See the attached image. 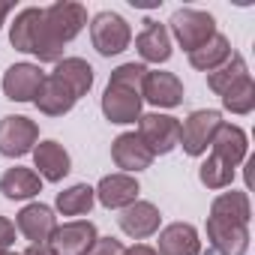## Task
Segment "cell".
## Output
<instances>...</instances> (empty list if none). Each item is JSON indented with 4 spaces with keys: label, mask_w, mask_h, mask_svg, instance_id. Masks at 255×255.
<instances>
[{
    "label": "cell",
    "mask_w": 255,
    "mask_h": 255,
    "mask_svg": "<svg viewBox=\"0 0 255 255\" xmlns=\"http://www.w3.org/2000/svg\"><path fill=\"white\" fill-rule=\"evenodd\" d=\"M9 42L18 51L36 54L42 63H57L63 60V42H57L42 21V9L39 6H27L15 15L12 27H9Z\"/></svg>",
    "instance_id": "1"
},
{
    "label": "cell",
    "mask_w": 255,
    "mask_h": 255,
    "mask_svg": "<svg viewBox=\"0 0 255 255\" xmlns=\"http://www.w3.org/2000/svg\"><path fill=\"white\" fill-rule=\"evenodd\" d=\"M141 144L153 153V156H165L180 144V120L171 114H141L138 117V132Z\"/></svg>",
    "instance_id": "2"
},
{
    "label": "cell",
    "mask_w": 255,
    "mask_h": 255,
    "mask_svg": "<svg viewBox=\"0 0 255 255\" xmlns=\"http://www.w3.org/2000/svg\"><path fill=\"white\" fill-rule=\"evenodd\" d=\"M90 39H93V48L102 57H114V54L129 48L132 30H129V24H126L123 15L105 9V12L93 15V21H90Z\"/></svg>",
    "instance_id": "3"
},
{
    "label": "cell",
    "mask_w": 255,
    "mask_h": 255,
    "mask_svg": "<svg viewBox=\"0 0 255 255\" xmlns=\"http://www.w3.org/2000/svg\"><path fill=\"white\" fill-rule=\"evenodd\" d=\"M168 24H171V33H174L177 45L186 48V51H195V48H201L207 39L216 36V21H213V15L204 12V9H189V6H186V9H177Z\"/></svg>",
    "instance_id": "4"
},
{
    "label": "cell",
    "mask_w": 255,
    "mask_h": 255,
    "mask_svg": "<svg viewBox=\"0 0 255 255\" xmlns=\"http://www.w3.org/2000/svg\"><path fill=\"white\" fill-rule=\"evenodd\" d=\"M222 123L225 120H222V114L216 108H198V111H192L180 123V147L189 156L207 153V147H210V141H213V135H216V129H219Z\"/></svg>",
    "instance_id": "5"
},
{
    "label": "cell",
    "mask_w": 255,
    "mask_h": 255,
    "mask_svg": "<svg viewBox=\"0 0 255 255\" xmlns=\"http://www.w3.org/2000/svg\"><path fill=\"white\" fill-rule=\"evenodd\" d=\"M42 21H45V30L57 39V42H69L75 39L84 24H87V9L81 3H72V0H60V3H51L48 9H42Z\"/></svg>",
    "instance_id": "6"
},
{
    "label": "cell",
    "mask_w": 255,
    "mask_h": 255,
    "mask_svg": "<svg viewBox=\"0 0 255 255\" xmlns=\"http://www.w3.org/2000/svg\"><path fill=\"white\" fill-rule=\"evenodd\" d=\"M39 138V126L24 117V114H12L0 120V153L3 156H24L36 147Z\"/></svg>",
    "instance_id": "7"
},
{
    "label": "cell",
    "mask_w": 255,
    "mask_h": 255,
    "mask_svg": "<svg viewBox=\"0 0 255 255\" xmlns=\"http://www.w3.org/2000/svg\"><path fill=\"white\" fill-rule=\"evenodd\" d=\"M96 225L90 219H72L54 228L48 246L54 255H87L96 243Z\"/></svg>",
    "instance_id": "8"
},
{
    "label": "cell",
    "mask_w": 255,
    "mask_h": 255,
    "mask_svg": "<svg viewBox=\"0 0 255 255\" xmlns=\"http://www.w3.org/2000/svg\"><path fill=\"white\" fill-rule=\"evenodd\" d=\"M141 93L138 90H129V87H120V84H111L108 81V87H105V93H102V114H105V120H111V123H135L138 117H141Z\"/></svg>",
    "instance_id": "9"
},
{
    "label": "cell",
    "mask_w": 255,
    "mask_h": 255,
    "mask_svg": "<svg viewBox=\"0 0 255 255\" xmlns=\"http://www.w3.org/2000/svg\"><path fill=\"white\" fill-rule=\"evenodd\" d=\"M42 81H45V72L36 63H12L3 72V93L12 102H33Z\"/></svg>",
    "instance_id": "10"
},
{
    "label": "cell",
    "mask_w": 255,
    "mask_h": 255,
    "mask_svg": "<svg viewBox=\"0 0 255 255\" xmlns=\"http://www.w3.org/2000/svg\"><path fill=\"white\" fill-rule=\"evenodd\" d=\"M207 240H210L213 252H219V255H246V249H249V225L207 216Z\"/></svg>",
    "instance_id": "11"
},
{
    "label": "cell",
    "mask_w": 255,
    "mask_h": 255,
    "mask_svg": "<svg viewBox=\"0 0 255 255\" xmlns=\"http://www.w3.org/2000/svg\"><path fill=\"white\" fill-rule=\"evenodd\" d=\"M93 192H96V198H99L102 207H108V210H126L129 204L138 201L141 186H138V180L132 174H105Z\"/></svg>",
    "instance_id": "12"
},
{
    "label": "cell",
    "mask_w": 255,
    "mask_h": 255,
    "mask_svg": "<svg viewBox=\"0 0 255 255\" xmlns=\"http://www.w3.org/2000/svg\"><path fill=\"white\" fill-rule=\"evenodd\" d=\"M117 222H120V231H123L126 237L144 240V237H150V234L159 231L162 213H159V207L150 204V201H135V204H129V207L117 216Z\"/></svg>",
    "instance_id": "13"
},
{
    "label": "cell",
    "mask_w": 255,
    "mask_h": 255,
    "mask_svg": "<svg viewBox=\"0 0 255 255\" xmlns=\"http://www.w3.org/2000/svg\"><path fill=\"white\" fill-rule=\"evenodd\" d=\"M111 159L117 168H123V174H135V171L150 168L153 153L141 144V138L135 132H123L111 141Z\"/></svg>",
    "instance_id": "14"
},
{
    "label": "cell",
    "mask_w": 255,
    "mask_h": 255,
    "mask_svg": "<svg viewBox=\"0 0 255 255\" xmlns=\"http://www.w3.org/2000/svg\"><path fill=\"white\" fill-rule=\"evenodd\" d=\"M141 99L156 108H177L183 102V81L174 72H147L141 84Z\"/></svg>",
    "instance_id": "15"
},
{
    "label": "cell",
    "mask_w": 255,
    "mask_h": 255,
    "mask_svg": "<svg viewBox=\"0 0 255 255\" xmlns=\"http://www.w3.org/2000/svg\"><path fill=\"white\" fill-rule=\"evenodd\" d=\"M15 225H18V231L30 243H48L51 234H54V228H57V219H54V210L48 204L36 201V204H27V207L18 210Z\"/></svg>",
    "instance_id": "16"
},
{
    "label": "cell",
    "mask_w": 255,
    "mask_h": 255,
    "mask_svg": "<svg viewBox=\"0 0 255 255\" xmlns=\"http://www.w3.org/2000/svg\"><path fill=\"white\" fill-rule=\"evenodd\" d=\"M210 147H213V156H216V159H222V162H228L231 168H237V165L246 159L249 141H246V132L240 129V126L222 123L219 129H216V135H213V141H210Z\"/></svg>",
    "instance_id": "17"
},
{
    "label": "cell",
    "mask_w": 255,
    "mask_h": 255,
    "mask_svg": "<svg viewBox=\"0 0 255 255\" xmlns=\"http://www.w3.org/2000/svg\"><path fill=\"white\" fill-rule=\"evenodd\" d=\"M159 255H201V240L195 225L171 222L159 231Z\"/></svg>",
    "instance_id": "18"
},
{
    "label": "cell",
    "mask_w": 255,
    "mask_h": 255,
    "mask_svg": "<svg viewBox=\"0 0 255 255\" xmlns=\"http://www.w3.org/2000/svg\"><path fill=\"white\" fill-rule=\"evenodd\" d=\"M33 162L39 168V177H45L48 183H60L69 174V168H72L69 153L57 141H39L33 147Z\"/></svg>",
    "instance_id": "19"
},
{
    "label": "cell",
    "mask_w": 255,
    "mask_h": 255,
    "mask_svg": "<svg viewBox=\"0 0 255 255\" xmlns=\"http://www.w3.org/2000/svg\"><path fill=\"white\" fill-rule=\"evenodd\" d=\"M36 108L42 111V114H48V117H63V114H69L72 108H75V96H72V90L63 84V81H57L54 75H45V81H42V87H39V93H36Z\"/></svg>",
    "instance_id": "20"
},
{
    "label": "cell",
    "mask_w": 255,
    "mask_h": 255,
    "mask_svg": "<svg viewBox=\"0 0 255 255\" xmlns=\"http://www.w3.org/2000/svg\"><path fill=\"white\" fill-rule=\"evenodd\" d=\"M135 48H138L141 60H147V63H165L171 57V36H168L165 24L144 21V30L138 33Z\"/></svg>",
    "instance_id": "21"
},
{
    "label": "cell",
    "mask_w": 255,
    "mask_h": 255,
    "mask_svg": "<svg viewBox=\"0 0 255 255\" xmlns=\"http://www.w3.org/2000/svg\"><path fill=\"white\" fill-rule=\"evenodd\" d=\"M0 192H3L9 201H24V198H33L42 192V177L33 171V168H6L3 177H0Z\"/></svg>",
    "instance_id": "22"
},
{
    "label": "cell",
    "mask_w": 255,
    "mask_h": 255,
    "mask_svg": "<svg viewBox=\"0 0 255 255\" xmlns=\"http://www.w3.org/2000/svg\"><path fill=\"white\" fill-rule=\"evenodd\" d=\"M51 75L57 81H63L72 90L75 99H81L93 87V66L87 60H81V57H63V60H57V66H54Z\"/></svg>",
    "instance_id": "23"
},
{
    "label": "cell",
    "mask_w": 255,
    "mask_h": 255,
    "mask_svg": "<svg viewBox=\"0 0 255 255\" xmlns=\"http://www.w3.org/2000/svg\"><path fill=\"white\" fill-rule=\"evenodd\" d=\"M210 216L228 219V222H240V225H249V216H252L249 195H246V192H234V189L216 195L213 204H210Z\"/></svg>",
    "instance_id": "24"
},
{
    "label": "cell",
    "mask_w": 255,
    "mask_h": 255,
    "mask_svg": "<svg viewBox=\"0 0 255 255\" xmlns=\"http://www.w3.org/2000/svg\"><path fill=\"white\" fill-rule=\"evenodd\" d=\"M228 57H231V42H228V36H222V33H216L213 39H207L201 48L189 51V63H192L195 69H201V72H213V69L222 66Z\"/></svg>",
    "instance_id": "25"
},
{
    "label": "cell",
    "mask_w": 255,
    "mask_h": 255,
    "mask_svg": "<svg viewBox=\"0 0 255 255\" xmlns=\"http://www.w3.org/2000/svg\"><path fill=\"white\" fill-rule=\"evenodd\" d=\"M243 75H249V66H246V60H243V54H231L222 66H216L213 72H207V87L216 93V96H222L228 87H234Z\"/></svg>",
    "instance_id": "26"
},
{
    "label": "cell",
    "mask_w": 255,
    "mask_h": 255,
    "mask_svg": "<svg viewBox=\"0 0 255 255\" xmlns=\"http://www.w3.org/2000/svg\"><path fill=\"white\" fill-rule=\"evenodd\" d=\"M93 201H96V192L87 183H75V186L57 192V210L63 216H84V213H90Z\"/></svg>",
    "instance_id": "27"
},
{
    "label": "cell",
    "mask_w": 255,
    "mask_h": 255,
    "mask_svg": "<svg viewBox=\"0 0 255 255\" xmlns=\"http://www.w3.org/2000/svg\"><path fill=\"white\" fill-rule=\"evenodd\" d=\"M222 105L231 114H249L255 108V81H252V75H243L234 87H228L222 93Z\"/></svg>",
    "instance_id": "28"
},
{
    "label": "cell",
    "mask_w": 255,
    "mask_h": 255,
    "mask_svg": "<svg viewBox=\"0 0 255 255\" xmlns=\"http://www.w3.org/2000/svg\"><path fill=\"white\" fill-rule=\"evenodd\" d=\"M198 180L207 186V189H228L231 180H234V168L216 156H207L198 168Z\"/></svg>",
    "instance_id": "29"
},
{
    "label": "cell",
    "mask_w": 255,
    "mask_h": 255,
    "mask_svg": "<svg viewBox=\"0 0 255 255\" xmlns=\"http://www.w3.org/2000/svg\"><path fill=\"white\" fill-rule=\"evenodd\" d=\"M147 66L144 63H120L114 72H111V84H120V87H129V90H138L141 93V84H144V78H147Z\"/></svg>",
    "instance_id": "30"
},
{
    "label": "cell",
    "mask_w": 255,
    "mask_h": 255,
    "mask_svg": "<svg viewBox=\"0 0 255 255\" xmlns=\"http://www.w3.org/2000/svg\"><path fill=\"white\" fill-rule=\"evenodd\" d=\"M87 255H123V243L114 237H96V243Z\"/></svg>",
    "instance_id": "31"
},
{
    "label": "cell",
    "mask_w": 255,
    "mask_h": 255,
    "mask_svg": "<svg viewBox=\"0 0 255 255\" xmlns=\"http://www.w3.org/2000/svg\"><path fill=\"white\" fill-rule=\"evenodd\" d=\"M12 243H15V225L6 216H0V252H6Z\"/></svg>",
    "instance_id": "32"
},
{
    "label": "cell",
    "mask_w": 255,
    "mask_h": 255,
    "mask_svg": "<svg viewBox=\"0 0 255 255\" xmlns=\"http://www.w3.org/2000/svg\"><path fill=\"white\" fill-rule=\"evenodd\" d=\"M123 255H159V252L150 249V246H144V243H135V246H129V249H123Z\"/></svg>",
    "instance_id": "33"
},
{
    "label": "cell",
    "mask_w": 255,
    "mask_h": 255,
    "mask_svg": "<svg viewBox=\"0 0 255 255\" xmlns=\"http://www.w3.org/2000/svg\"><path fill=\"white\" fill-rule=\"evenodd\" d=\"M24 255H54V252H51V246H48V243H33Z\"/></svg>",
    "instance_id": "34"
},
{
    "label": "cell",
    "mask_w": 255,
    "mask_h": 255,
    "mask_svg": "<svg viewBox=\"0 0 255 255\" xmlns=\"http://www.w3.org/2000/svg\"><path fill=\"white\" fill-rule=\"evenodd\" d=\"M9 12H12V6H9V3H0V24L6 21V15H9Z\"/></svg>",
    "instance_id": "35"
},
{
    "label": "cell",
    "mask_w": 255,
    "mask_h": 255,
    "mask_svg": "<svg viewBox=\"0 0 255 255\" xmlns=\"http://www.w3.org/2000/svg\"><path fill=\"white\" fill-rule=\"evenodd\" d=\"M0 255H18V252H9V249H6V252H0Z\"/></svg>",
    "instance_id": "36"
}]
</instances>
